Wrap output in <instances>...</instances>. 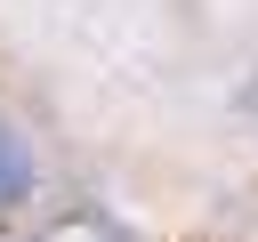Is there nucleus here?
Returning <instances> with one entry per match:
<instances>
[{"instance_id": "obj_1", "label": "nucleus", "mask_w": 258, "mask_h": 242, "mask_svg": "<svg viewBox=\"0 0 258 242\" xmlns=\"http://www.w3.org/2000/svg\"><path fill=\"white\" fill-rule=\"evenodd\" d=\"M24 186H32V161H24V145L0 129V210H8V202H24Z\"/></svg>"}]
</instances>
